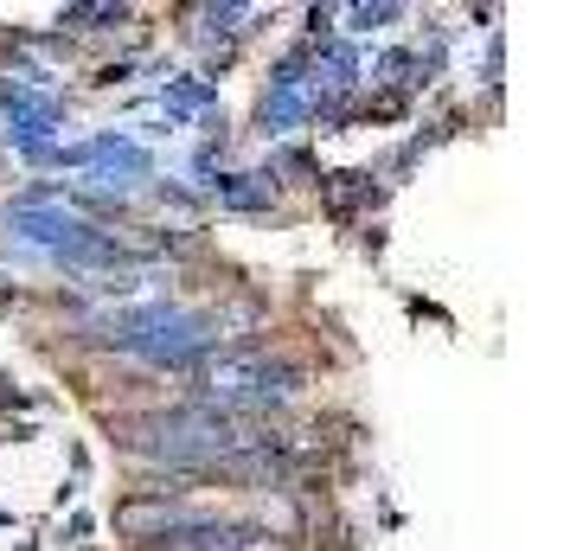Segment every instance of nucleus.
<instances>
[{
	"label": "nucleus",
	"instance_id": "2",
	"mask_svg": "<svg viewBox=\"0 0 570 551\" xmlns=\"http://www.w3.org/2000/svg\"><path fill=\"white\" fill-rule=\"evenodd\" d=\"M109 341L135 353V360H155V366H186L212 346V321L186 315V308H141V315H122L109 327Z\"/></svg>",
	"mask_w": 570,
	"mask_h": 551
},
{
	"label": "nucleus",
	"instance_id": "6",
	"mask_svg": "<svg viewBox=\"0 0 570 551\" xmlns=\"http://www.w3.org/2000/svg\"><path fill=\"white\" fill-rule=\"evenodd\" d=\"M212 90L206 83H174V109H193V104H206Z\"/></svg>",
	"mask_w": 570,
	"mask_h": 551
},
{
	"label": "nucleus",
	"instance_id": "5",
	"mask_svg": "<svg viewBox=\"0 0 570 551\" xmlns=\"http://www.w3.org/2000/svg\"><path fill=\"white\" fill-rule=\"evenodd\" d=\"M302 109H308V97H302V65H283V78H276V90L263 97V116H269V122L283 129V122H295Z\"/></svg>",
	"mask_w": 570,
	"mask_h": 551
},
{
	"label": "nucleus",
	"instance_id": "3",
	"mask_svg": "<svg viewBox=\"0 0 570 551\" xmlns=\"http://www.w3.org/2000/svg\"><path fill=\"white\" fill-rule=\"evenodd\" d=\"M13 232L32 237V244H46V250H58V257H71V263H116V237H104L97 225H83L71 211L20 206L13 211Z\"/></svg>",
	"mask_w": 570,
	"mask_h": 551
},
{
	"label": "nucleus",
	"instance_id": "1",
	"mask_svg": "<svg viewBox=\"0 0 570 551\" xmlns=\"http://www.w3.org/2000/svg\"><path fill=\"white\" fill-rule=\"evenodd\" d=\"M199 392H206V411L218 417H244V411H276L295 397V372L269 353H225L199 372Z\"/></svg>",
	"mask_w": 570,
	"mask_h": 551
},
{
	"label": "nucleus",
	"instance_id": "4",
	"mask_svg": "<svg viewBox=\"0 0 570 551\" xmlns=\"http://www.w3.org/2000/svg\"><path fill=\"white\" fill-rule=\"evenodd\" d=\"M0 104H7V116H13L20 141H27L32 155H39V135L58 122V104H52V97H32L27 83H0Z\"/></svg>",
	"mask_w": 570,
	"mask_h": 551
}]
</instances>
